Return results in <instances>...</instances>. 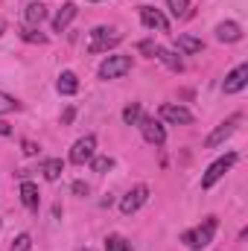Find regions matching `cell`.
I'll return each mask as SVG.
<instances>
[{"mask_svg": "<svg viewBox=\"0 0 248 251\" xmlns=\"http://www.w3.org/2000/svg\"><path fill=\"white\" fill-rule=\"evenodd\" d=\"M240 123H243V114H231L225 123H219L213 131H210V134H207L204 146H207V149H219V146H222V143H225L234 131H237V126H240Z\"/></svg>", "mask_w": 248, "mask_h": 251, "instance_id": "5", "label": "cell"}, {"mask_svg": "<svg viewBox=\"0 0 248 251\" xmlns=\"http://www.w3.org/2000/svg\"><path fill=\"white\" fill-rule=\"evenodd\" d=\"M111 167H114V158H111V155H94V158H91V170L99 173V176L108 173Z\"/></svg>", "mask_w": 248, "mask_h": 251, "instance_id": "21", "label": "cell"}, {"mask_svg": "<svg viewBox=\"0 0 248 251\" xmlns=\"http://www.w3.org/2000/svg\"><path fill=\"white\" fill-rule=\"evenodd\" d=\"M3 32H6V21H0V35H3Z\"/></svg>", "mask_w": 248, "mask_h": 251, "instance_id": "32", "label": "cell"}, {"mask_svg": "<svg viewBox=\"0 0 248 251\" xmlns=\"http://www.w3.org/2000/svg\"><path fill=\"white\" fill-rule=\"evenodd\" d=\"M128 70H131V56L111 53L105 62L99 64V70H97V73H99V79H105V82H108V79H120V76H125Z\"/></svg>", "mask_w": 248, "mask_h": 251, "instance_id": "4", "label": "cell"}, {"mask_svg": "<svg viewBox=\"0 0 248 251\" xmlns=\"http://www.w3.org/2000/svg\"><path fill=\"white\" fill-rule=\"evenodd\" d=\"M137 128H140V134H143V140L146 143H152V146H164L167 143V128H164V123L161 120H155V117H140V123H137Z\"/></svg>", "mask_w": 248, "mask_h": 251, "instance_id": "6", "label": "cell"}, {"mask_svg": "<svg viewBox=\"0 0 248 251\" xmlns=\"http://www.w3.org/2000/svg\"><path fill=\"white\" fill-rule=\"evenodd\" d=\"M216 38H219L222 44H237V41L243 38V26H240L237 21H222V24L216 26Z\"/></svg>", "mask_w": 248, "mask_h": 251, "instance_id": "12", "label": "cell"}, {"mask_svg": "<svg viewBox=\"0 0 248 251\" xmlns=\"http://www.w3.org/2000/svg\"><path fill=\"white\" fill-rule=\"evenodd\" d=\"M9 134H12V126L6 120H0V137H9Z\"/></svg>", "mask_w": 248, "mask_h": 251, "instance_id": "30", "label": "cell"}, {"mask_svg": "<svg viewBox=\"0 0 248 251\" xmlns=\"http://www.w3.org/2000/svg\"><path fill=\"white\" fill-rule=\"evenodd\" d=\"M152 59H158L161 64H167L173 73H181V70H184V62H181V56H178V53H173V50H167V47H155Z\"/></svg>", "mask_w": 248, "mask_h": 251, "instance_id": "13", "label": "cell"}, {"mask_svg": "<svg viewBox=\"0 0 248 251\" xmlns=\"http://www.w3.org/2000/svg\"><path fill=\"white\" fill-rule=\"evenodd\" d=\"M158 114H161V120H164V123H173V126H190L193 120H196L190 108H184V105H175V102H164Z\"/></svg>", "mask_w": 248, "mask_h": 251, "instance_id": "9", "label": "cell"}, {"mask_svg": "<svg viewBox=\"0 0 248 251\" xmlns=\"http://www.w3.org/2000/svg\"><path fill=\"white\" fill-rule=\"evenodd\" d=\"M234 164H237V152H228V155L216 158V161L204 170V176H201V190H210L216 181H222V178H225V173H228Z\"/></svg>", "mask_w": 248, "mask_h": 251, "instance_id": "3", "label": "cell"}, {"mask_svg": "<svg viewBox=\"0 0 248 251\" xmlns=\"http://www.w3.org/2000/svg\"><path fill=\"white\" fill-rule=\"evenodd\" d=\"M155 47H158V44H152V41H140V44H137V50H140V53H146V56H152V53H155Z\"/></svg>", "mask_w": 248, "mask_h": 251, "instance_id": "27", "label": "cell"}, {"mask_svg": "<svg viewBox=\"0 0 248 251\" xmlns=\"http://www.w3.org/2000/svg\"><path fill=\"white\" fill-rule=\"evenodd\" d=\"M0 228H3V222H0Z\"/></svg>", "mask_w": 248, "mask_h": 251, "instance_id": "35", "label": "cell"}, {"mask_svg": "<svg viewBox=\"0 0 248 251\" xmlns=\"http://www.w3.org/2000/svg\"><path fill=\"white\" fill-rule=\"evenodd\" d=\"M94 155H97V137H94V134H85V137H79V140L73 143V149H70V164L82 167V164L91 161Z\"/></svg>", "mask_w": 248, "mask_h": 251, "instance_id": "8", "label": "cell"}, {"mask_svg": "<svg viewBox=\"0 0 248 251\" xmlns=\"http://www.w3.org/2000/svg\"><path fill=\"white\" fill-rule=\"evenodd\" d=\"M73 193L76 196H88V184L85 181H73Z\"/></svg>", "mask_w": 248, "mask_h": 251, "instance_id": "28", "label": "cell"}, {"mask_svg": "<svg viewBox=\"0 0 248 251\" xmlns=\"http://www.w3.org/2000/svg\"><path fill=\"white\" fill-rule=\"evenodd\" d=\"M248 85V64L243 62V64H237L228 76H225V82H222V91L231 97V94H240L243 88Z\"/></svg>", "mask_w": 248, "mask_h": 251, "instance_id": "10", "label": "cell"}, {"mask_svg": "<svg viewBox=\"0 0 248 251\" xmlns=\"http://www.w3.org/2000/svg\"><path fill=\"white\" fill-rule=\"evenodd\" d=\"M140 117H143L140 102H131V105H125V108H123V120L128 126H137V123H140Z\"/></svg>", "mask_w": 248, "mask_h": 251, "instance_id": "22", "label": "cell"}, {"mask_svg": "<svg viewBox=\"0 0 248 251\" xmlns=\"http://www.w3.org/2000/svg\"><path fill=\"white\" fill-rule=\"evenodd\" d=\"M216 228H219L216 216H207V219H201V225H196V228H190V231H184V234H181V243H184L190 251L207 249V246L213 243V234H216Z\"/></svg>", "mask_w": 248, "mask_h": 251, "instance_id": "1", "label": "cell"}, {"mask_svg": "<svg viewBox=\"0 0 248 251\" xmlns=\"http://www.w3.org/2000/svg\"><path fill=\"white\" fill-rule=\"evenodd\" d=\"M24 21H26V26H38L41 21H47V6L38 3V0H32V3L24 9Z\"/></svg>", "mask_w": 248, "mask_h": 251, "instance_id": "15", "label": "cell"}, {"mask_svg": "<svg viewBox=\"0 0 248 251\" xmlns=\"http://www.w3.org/2000/svg\"><path fill=\"white\" fill-rule=\"evenodd\" d=\"M76 12H79V9H76V3H64L62 9H59V15L53 18V29H56V32H64V29L73 24Z\"/></svg>", "mask_w": 248, "mask_h": 251, "instance_id": "14", "label": "cell"}, {"mask_svg": "<svg viewBox=\"0 0 248 251\" xmlns=\"http://www.w3.org/2000/svg\"><path fill=\"white\" fill-rule=\"evenodd\" d=\"M140 21H143V26H149V29L170 32V21H167V15H164L161 9H155V6H140Z\"/></svg>", "mask_w": 248, "mask_h": 251, "instance_id": "11", "label": "cell"}, {"mask_svg": "<svg viewBox=\"0 0 248 251\" xmlns=\"http://www.w3.org/2000/svg\"><path fill=\"white\" fill-rule=\"evenodd\" d=\"M167 9H170L175 18H187V15H190V0H167Z\"/></svg>", "mask_w": 248, "mask_h": 251, "instance_id": "23", "label": "cell"}, {"mask_svg": "<svg viewBox=\"0 0 248 251\" xmlns=\"http://www.w3.org/2000/svg\"><path fill=\"white\" fill-rule=\"evenodd\" d=\"M21 108V102L15 100V97H9V94H3L0 91V114H9V111H18Z\"/></svg>", "mask_w": 248, "mask_h": 251, "instance_id": "25", "label": "cell"}, {"mask_svg": "<svg viewBox=\"0 0 248 251\" xmlns=\"http://www.w3.org/2000/svg\"><path fill=\"white\" fill-rule=\"evenodd\" d=\"M88 3H99V0H88Z\"/></svg>", "mask_w": 248, "mask_h": 251, "instance_id": "33", "label": "cell"}, {"mask_svg": "<svg viewBox=\"0 0 248 251\" xmlns=\"http://www.w3.org/2000/svg\"><path fill=\"white\" fill-rule=\"evenodd\" d=\"M73 117H76V111H73V108H64V114H62V123H70Z\"/></svg>", "mask_w": 248, "mask_h": 251, "instance_id": "31", "label": "cell"}, {"mask_svg": "<svg viewBox=\"0 0 248 251\" xmlns=\"http://www.w3.org/2000/svg\"><path fill=\"white\" fill-rule=\"evenodd\" d=\"M24 155H38V146L32 140H24Z\"/></svg>", "mask_w": 248, "mask_h": 251, "instance_id": "29", "label": "cell"}, {"mask_svg": "<svg viewBox=\"0 0 248 251\" xmlns=\"http://www.w3.org/2000/svg\"><path fill=\"white\" fill-rule=\"evenodd\" d=\"M146 201H149V187H146V184H137V187H131L123 199H120V213H123V216H131V213H137Z\"/></svg>", "mask_w": 248, "mask_h": 251, "instance_id": "7", "label": "cell"}, {"mask_svg": "<svg viewBox=\"0 0 248 251\" xmlns=\"http://www.w3.org/2000/svg\"><path fill=\"white\" fill-rule=\"evenodd\" d=\"M105 251H131V246L125 243L120 234H111V237L105 240Z\"/></svg>", "mask_w": 248, "mask_h": 251, "instance_id": "24", "label": "cell"}, {"mask_svg": "<svg viewBox=\"0 0 248 251\" xmlns=\"http://www.w3.org/2000/svg\"><path fill=\"white\" fill-rule=\"evenodd\" d=\"M41 176L47 178V181H59L62 178V173H64V161L62 158H47V161H41Z\"/></svg>", "mask_w": 248, "mask_h": 251, "instance_id": "17", "label": "cell"}, {"mask_svg": "<svg viewBox=\"0 0 248 251\" xmlns=\"http://www.w3.org/2000/svg\"><path fill=\"white\" fill-rule=\"evenodd\" d=\"M18 35H21L26 44H47V35H44V32H38L35 26H21V29H18Z\"/></svg>", "mask_w": 248, "mask_h": 251, "instance_id": "20", "label": "cell"}, {"mask_svg": "<svg viewBox=\"0 0 248 251\" xmlns=\"http://www.w3.org/2000/svg\"><path fill=\"white\" fill-rule=\"evenodd\" d=\"M56 91H59L62 97H73V94L79 91V76H76L73 70H64L62 76H59V82H56Z\"/></svg>", "mask_w": 248, "mask_h": 251, "instance_id": "16", "label": "cell"}, {"mask_svg": "<svg viewBox=\"0 0 248 251\" xmlns=\"http://www.w3.org/2000/svg\"><path fill=\"white\" fill-rule=\"evenodd\" d=\"M120 41H123V32L108 29V26H97V29H91V44H88V53H108V50H114Z\"/></svg>", "mask_w": 248, "mask_h": 251, "instance_id": "2", "label": "cell"}, {"mask_svg": "<svg viewBox=\"0 0 248 251\" xmlns=\"http://www.w3.org/2000/svg\"><path fill=\"white\" fill-rule=\"evenodd\" d=\"M175 47L187 53V56H196V53H201L204 50V41H198V38H193V35H178L175 38Z\"/></svg>", "mask_w": 248, "mask_h": 251, "instance_id": "19", "label": "cell"}, {"mask_svg": "<svg viewBox=\"0 0 248 251\" xmlns=\"http://www.w3.org/2000/svg\"><path fill=\"white\" fill-rule=\"evenodd\" d=\"M29 249H32V237L29 234H18L12 240V246H9V251H29Z\"/></svg>", "mask_w": 248, "mask_h": 251, "instance_id": "26", "label": "cell"}, {"mask_svg": "<svg viewBox=\"0 0 248 251\" xmlns=\"http://www.w3.org/2000/svg\"><path fill=\"white\" fill-rule=\"evenodd\" d=\"M21 204L26 210H38V187L32 181H21Z\"/></svg>", "mask_w": 248, "mask_h": 251, "instance_id": "18", "label": "cell"}, {"mask_svg": "<svg viewBox=\"0 0 248 251\" xmlns=\"http://www.w3.org/2000/svg\"><path fill=\"white\" fill-rule=\"evenodd\" d=\"M82 251H94V249H82Z\"/></svg>", "mask_w": 248, "mask_h": 251, "instance_id": "34", "label": "cell"}]
</instances>
